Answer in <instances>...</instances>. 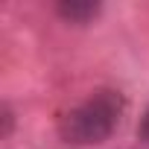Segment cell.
<instances>
[{
	"label": "cell",
	"mask_w": 149,
	"mask_h": 149,
	"mask_svg": "<svg viewBox=\"0 0 149 149\" xmlns=\"http://www.w3.org/2000/svg\"><path fill=\"white\" fill-rule=\"evenodd\" d=\"M137 137L149 143V105H146V111H143V117H140V123H137Z\"/></svg>",
	"instance_id": "cell-3"
},
{
	"label": "cell",
	"mask_w": 149,
	"mask_h": 149,
	"mask_svg": "<svg viewBox=\"0 0 149 149\" xmlns=\"http://www.w3.org/2000/svg\"><path fill=\"white\" fill-rule=\"evenodd\" d=\"M126 111V97L114 88H97L85 102L70 108L58 120L61 140L73 146H94L114 134L120 117Z\"/></svg>",
	"instance_id": "cell-1"
},
{
	"label": "cell",
	"mask_w": 149,
	"mask_h": 149,
	"mask_svg": "<svg viewBox=\"0 0 149 149\" xmlns=\"http://www.w3.org/2000/svg\"><path fill=\"white\" fill-rule=\"evenodd\" d=\"M56 12L67 21V24H88L100 15V3L97 0H58Z\"/></svg>",
	"instance_id": "cell-2"
},
{
	"label": "cell",
	"mask_w": 149,
	"mask_h": 149,
	"mask_svg": "<svg viewBox=\"0 0 149 149\" xmlns=\"http://www.w3.org/2000/svg\"><path fill=\"white\" fill-rule=\"evenodd\" d=\"M12 123H15V117H12V108H9V105H3V137H9V132H12Z\"/></svg>",
	"instance_id": "cell-4"
}]
</instances>
